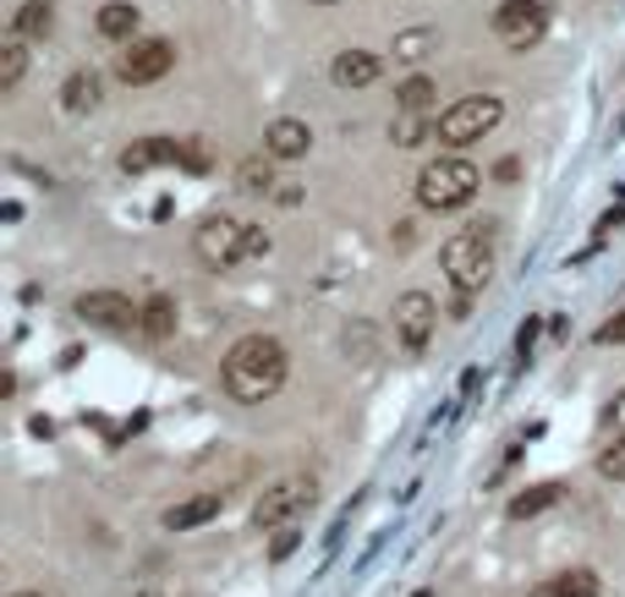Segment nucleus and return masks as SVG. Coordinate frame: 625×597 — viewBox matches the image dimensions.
<instances>
[{
  "instance_id": "nucleus-1",
  "label": "nucleus",
  "mask_w": 625,
  "mask_h": 597,
  "mask_svg": "<svg viewBox=\"0 0 625 597\" xmlns=\"http://www.w3.org/2000/svg\"><path fill=\"white\" fill-rule=\"evenodd\" d=\"M292 379V351L275 340V334H242L225 362H220V384L236 406H264L286 390Z\"/></svg>"
},
{
  "instance_id": "nucleus-2",
  "label": "nucleus",
  "mask_w": 625,
  "mask_h": 597,
  "mask_svg": "<svg viewBox=\"0 0 625 597\" xmlns=\"http://www.w3.org/2000/svg\"><path fill=\"white\" fill-rule=\"evenodd\" d=\"M477 186H483V170L462 159V153H439V159H428L423 170H417V203L428 209V214H456V209H467L472 198H477Z\"/></svg>"
},
{
  "instance_id": "nucleus-3",
  "label": "nucleus",
  "mask_w": 625,
  "mask_h": 597,
  "mask_svg": "<svg viewBox=\"0 0 625 597\" xmlns=\"http://www.w3.org/2000/svg\"><path fill=\"white\" fill-rule=\"evenodd\" d=\"M499 121H505V99H499V94H467V99H456L451 110H439L434 138L451 143V149H467V143H483Z\"/></svg>"
},
{
  "instance_id": "nucleus-4",
  "label": "nucleus",
  "mask_w": 625,
  "mask_h": 597,
  "mask_svg": "<svg viewBox=\"0 0 625 597\" xmlns=\"http://www.w3.org/2000/svg\"><path fill=\"white\" fill-rule=\"evenodd\" d=\"M439 264H445V275H451V286H456L462 297L483 291L488 275H494V242H488V231H483V225L456 231V236L439 247Z\"/></svg>"
},
{
  "instance_id": "nucleus-5",
  "label": "nucleus",
  "mask_w": 625,
  "mask_h": 597,
  "mask_svg": "<svg viewBox=\"0 0 625 597\" xmlns=\"http://www.w3.org/2000/svg\"><path fill=\"white\" fill-rule=\"evenodd\" d=\"M192 253H198V264L203 269H236V264H247V225L242 220H231V214H209L198 231H192Z\"/></svg>"
},
{
  "instance_id": "nucleus-6",
  "label": "nucleus",
  "mask_w": 625,
  "mask_h": 597,
  "mask_svg": "<svg viewBox=\"0 0 625 597\" xmlns=\"http://www.w3.org/2000/svg\"><path fill=\"white\" fill-rule=\"evenodd\" d=\"M308 504H312V477L308 471L280 477V482H269V488L258 493V504H253V526H258V532H280V526H292Z\"/></svg>"
},
{
  "instance_id": "nucleus-7",
  "label": "nucleus",
  "mask_w": 625,
  "mask_h": 597,
  "mask_svg": "<svg viewBox=\"0 0 625 597\" xmlns=\"http://www.w3.org/2000/svg\"><path fill=\"white\" fill-rule=\"evenodd\" d=\"M543 33H549V6H543V0H499V11H494V39H499L505 50L527 55L532 44H543Z\"/></svg>"
},
{
  "instance_id": "nucleus-8",
  "label": "nucleus",
  "mask_w": 625,
  "mask_h": 597,
  "mask_svg": "<svg viewBox=\"0 0 625 597\" xmlns=\"http://www.w3.org/2000/svg\"><path fill=\"white\" fill-rule=\"evenodd\" d=\"M176 72V44L170 39H133L121 55H116V77L127 88H149L159 77Z\"/></svg>"
},
{
  "instance_id": "nucleus-9",
  "label": "nucleus",
  "mask_w": 625,
  "mask_h": 597,
  "mask_svg": "<svg viewBox=\"0 0 625 597\" xmlns=\"http://www.w3.org/2000/svg\"><path fill=\"white\" fill-rule=\"evenodd\" d=\"M434 323H439V301L428 297V291H406V297L395 301V340H401L406 356H423L428 351Z\"/></svg>"
},
{
  "instance_id": "nucleus-10",
  "label": "nucleus",
  "mask_w": 625,
  "mask_h": 597,
  "mask_svg": "<svg viewBox=\"0 0 625 597\" xmlns=\"http://www.w3.org/2000/svg\"><path fill=\"white\" fill-rule=\"evenodd\" d=\"M72 312L94 329H138V318H144V307H133L127 291H83L72 301Z\"/></svg>"
},
{
  "instance_id": "nucleus-11",
  "label": "nucleus",
  "mask_w": 625,
  "mask_h": 597,
  "mask_svg": "<svg viewBox=\"0 0 625 597\" xmlns=\"http://www.w3.org/2000/svg\"><path fill=\"white\" fill-rule=\"evenodd\" d=\"M308 149H312L308 121H297V116H275V121L264 127V153H275L280 164H292V159H308Z\"/></svg>"
},
{
  "instance_id": "nucleus-12",
  "label": "nucleus",
  "mask_w": 625,
  "mask_h": 597,
  "mask_svg": "<svg viewBox=\"0 0 625 597\" xmlns=\"http://www.w3.org/2000/svg\"><path fill=\"white\" fill-rule=\"evenodd\" d=\"M379 72H384V61H379L373 50H340V55L329 61V83H335V88H373Z\"/></svg>"
},
{
  "instance_id": "nucleus-13",
  "label": "nucleus",
  "mask_w": 625,
  "mask_h": 597,
  "mask_svg": "<svg viewBox=\"0 0 625 597\" xmlns=\"http://www.w3.org/2000/svg\"><path fill=\"white\" fill-rule=\"evenodd\" d=\"M220 510H225V493H192V499L170 504V510L159 515V526H165V532H198V526H209Z\"/></svg>"
},
{
  "instance_id": "nucleus-14",
  "label": "nucleus",
  "mask_w": 625,
  "mask_h": 597,
  "mask_svg": "<svg viewBox=\"0 0 625 597\" xmlns=\"http://www.w3.org/2000/svg\"><path fill=\"white\" fill-rule=\"evenodd\" d=\"M99 99H105V77L94 66L66 72V83H61V110L66 116H88V110H99Z\"/></svg>"
},
{
  "instance_id": "nucleus-15",
  "label": "nucleus",
  "mask_w": 625,
  "mask_h": 597,
  "mask_svg": "<svg viewBox=\"0 0 625 597\" xmlns=\"http://www.w3.org/2000/svg\"><path fill=\"white\" fill-rule=\"evenodd\" d=\"M159 164H181V143L176 138H138L121 149V170L127 175H149Z\"/></svg>"
},
{
  "instance_id": "nucleus-16",
  "label": "nucleus",
  "mask_w": 625,
  "mask_h": 597,
  "mask_svg": "<svg viewBox=\"0 0 625 597\" xmlns=\"http://www.w3.org/2000/svg\"><path fill=\"white\" fill-rule=\"evenodd\" d=\"M138 22H144V11H138L133 0H105L99 17H94L99 39H116V44H133V39H138Z\"/></svg>"
},
{
  "instance_id": "nucleus-17",
  "label": "nucleus",
  "mask_w": 625,
  "mask_h": 597,
  "mask_svg": "<svg viewBox=\"0 0 625 597\" xmlns=\"http://www.w3.org/2000/svg\"><path fill=\"white\" fill-rule=\"evenodd\" d=\"M11 33L28 39V44L50 39V33H55V0H22L17 17H11Z\"/></svg>"
},
{
  "instance_id": "nucleus-18",
  "label": "nucleus",
  "mask_w": 625,
  "mask_h": 597,
  "mask_svg": "<svg viewBox=\"0 0 625 597\" xmlns=\"http://www.w3.org/2000/svg\"><path fill=\"white\" fill-rule=\"evenodd\" d=\"M275 153H253V159H242L236 164V192H247V198H269L280 181H275Z\"/></svg>"
},
{
  "instance_id": "nucleus-19",
  "label": "nucleus",
  "mask_w": 625,
  "mask_h": 597,
  "mask_svg": "<svg viewBox=\"0 0 625 597\" xmlns=\"http://www.w3.org/2000/svg\"><path fill=\"white\" fill-rule=\"evenodd\" d=\"M176 323H181V307H176V297L155 291V297L144 301V318H138V329H144L149 340H170V334H176Z\"/></svg>"
},
{
  "instance_id": "nucleus-20",
  "label": "nucleus",
  "mask_w": 625,
  "mask_h": 597,
  "mask_svg": "<svg viewBox=\"0 0 625 597\" xmlns=\"http://www.w3.org/2000/svg\"><path fill=\"white\" fill-rule=\"evenodd\" d=\"M434 50H439V28H406V33H395V50L390 55L401 66H423Z\"/></svg>"
},
{
  "instance_id": "nucleus-21",
  "label": "nucleus",
  "mask_w": 625,
  "mask_h": 597,
  "mask_svg": "<svg viewBox=\"0 0 625 597\" xmlns=\"http://www.w3.org/2000/svg\"><path fill=\"white\" fill-rule=\"evenodd\" d=\"M527 597H598V576L593 571H565V576L538 582Z\"/></svg>"
},
{
  "instance_id": "nucleus-22",
  "label": "nucleus",
  "mask_w": 625,
  "mask_h": 597,
  "mask_svg": "<svg viewBox=\"0 0 625 597\" xmlns=\"http://www.w3.org/2000/svg\"><path fill=\"white\" fill-rule=\"evenodd\" d=\"M560 493H565V482H532L527 493L510 499V521H532V515H543L549 504H560Z\"/></svg>"
},
{
  "instance_id": "nucleus-23",
  "label": "nucleus",
  "mask_w": 625,
  "mask_h": 597,
  "mask_svg": "<svg viewBox=\"0 0 625 597\" xmlns=\"http://www.w3.org/2000/svg\"><path fill=\"white\" fill-rule=\"evenodd\" d=\"M434 121L439 116H428V110H395V127H390L395 149H417L423 138H434Z\"/></svg>"
},
{
  "instance_id": "nucleus-24",
  "label": "nucleus",
  "mask_w": 625,
  "mask_h": 597,
  "mask_svg": "<svg viewBox=\"0 0 625 597\" xmlns=\"http://www.w3.org/2000/svg\"><path fill=\"white\" fill-rule=\"evenodd\" d=\"M22 72H28V39H6L0 44V94H11L17 83H22Z\"/></svg>"
},
{
  "instance_id": "nucleus-25",
  "label": "nucleus",
  "mask_w": 625,
  "mask_h": 597,
  "mask_svg": "<svg viewBox=\"0 0 625 597\" xmlns=\"http://www.w3.org/2000/svg\"><path fill=\"white\" fill-rule=\"evenodd\" d=\"M434 94H439L434 77L417 72V77H406V83L395 88V110H434Z\"/></svg>"
},
{
  "instance_id": "nucleus-26",
  "label": "nucleus",
  "mask_w": 625,
  "mask_h": 597,
  "mask_svg": "<svg viewBox=\"0 0 625 597\" xmlns=\"http://www.w3.org/2000/svg\"><path fill=\"white\" fill-rule=\"evenodd\" d=\"M598 471H604L610 482H625V434H615L610 445L598 449Z\"/></svg>"
},
{
  "instance_id": "nucleus-27",
  "label": "nucleus",
  "mask_w": 625,
  "mask_h": 597,
  "mask_svg": "<svg viewBox=\"0 0 625 597\" xmlns=\"http://www.w3.org/2000/svg\"><path fill=\"white\" fill-rule=\"evenodd\" d=\"M214 159H209V149H203V138H181V170H192V175H203Z\"/></svg>"
},
{
  "instance_id": "nucleus-28",
  "label": "nucleus",
  "mask_w": 625,
  "mask_h": 597,
  "mask_svg": "<svg viewBox=\"0 0 625 597\" xmlns=\"http://www.w3.org/2000/svg\"><path fill=\"white\" fill-rule=\"evenodd\" d=\"M598 345H625V307L610 323H598Z\"/></svg>"
},
{
  "instance_id": "nucleus-29",
  "label": "nucleus",
  "mask_w": 625,
  "mask_h": 597,
  "mask_svg": "<svg viewBox=\"0 0 625 597\" xmlns=\"http://www.w3.org/2000/svg\"><path fill=\"white\" fill-rule=\"evenodd\" d=\"M264 253H269V231L264 225H247V264L264 258Z\"/></svg>"
},
{
  "instance_id": "nucleus-30",
  "label": "nucleus",
  "mask_w": 625,
  "mask_h": 597,
  "mask_svg": "<svg viewBox=\"0 0 625 597\" xmlns=\"http://www.w3.org/2000/svg\"><path fill=\"white\" fill-rule=\"evenodd\" d=\"M297 537H303L297 526H280V532H275V548H269V559H286V554L297 548Z\"/></svg>"
},
{
  "instance_id": "nucleus-31",
  "label": "nucleus",
  "mask_w": 625,
  "mask_h": 597,
  "mask_svg": "<svg viewBox=\"0 0 625 597\" xmlns=\"http://www.w3.org/2000/svg\"><path fill=\"white\" fill-rule=\"evenodd\" d=\"M610 428H615V434H625V395H615V401H610Z\"/></svg>"
},
{
  "instance_id": "nucleus-32",
  "label": "nucleus",
  "mask_w": 625,
  "mask_h": 597,
  "mask_svg": "<svg viewBox=\"0 0 625 597\" xmlns=\"http://www.w3.org/2000/svg\"><path fill=\"white\" fill-rule=\"evenodd\" d=\"M312 6H340V0H312Z\"/></svg>"
},
{
  "instance_id": "nucleus-33",
  "label": "nucleus",
  "mask_w": 625,
  "mask_h": 597,
  "mask_svg": "<svg viewBox=\"0 0 625 597\" xmlns=\"http://www.w3.org/2000/svg\"><path fill=\"white\" fill-rule=\"evenodd\" d=\"M11 597H44V593H11Z\"/></svg>"
},
{
  "instance_id": "nucleus-34",
  "label": "nucleus",
  "mask_w": 625,
  "mask_h": 597,
  "mask_svg": "<svg viewBox=\"0 0 625 597\" xmlns=\"http://www.w3.org/2000/svg\"><path fill=\"white\" fill-rule=\"evenodd\" d=\"M144 597H155V593H144Z\"/></svg>"
}]
</instances>
